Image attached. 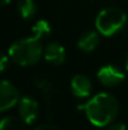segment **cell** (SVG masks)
<instances>
[{
    "mask_svg": "<svg viewBox=\"0 0 128 130\" xmlns=\"http://www.w3.org/2000/svg\"><path fill=\"white\" fill-rule=\"evenodd\" d=\"M84 111L92 125L104 128L111 125L118 116L119 102L112 93L99 92L84 105Z\"/></svg>",
    "mask_w": 128,
    "mask_h": 130,
    "instance_id": "obj_1",
    "label": "cell"
},
{
    "mask_svg": "<svg viewBox=\"0 0 128 130\" xmlns=\"http://www.w3.org/2000/svg\"><path fill=\"white\" fill-rule=\"evenodd\" d=\"M8 56L14 63L21 67H30L44 57V47L40 39L35 37L21 38L9 47Z\"/></svg>",
    "mask_w": 128,
    "mask_h": 130,
    "instance_id": "obj_2",
    "label": "cell"
},
{
    "mask_svg": "<svg viewBox=\"0 0 128 130\" xmlns=\"http://www.w3.org/2000/svg\"><path fill=\"white\" fill-rule=\"evenodd\" d=\"M95 29L103 37H113L127 24L126 13L116 6H109L98 13L95 17Z\"/></svg>",
    "mask_w": 128,
    "mask_h": 130,
    "instance_id": "obj_3",
    "label": "cell"
},
{
    "mask_svg": "<svg viewBox=\"0 0 128 130\" xmlns=\"http://www.w3.org/2000/svg\"><path fill=\"white\" fill-rule=\"evenodd\" d=\"M18 112H19V118L27 124V125H32L34 124L40 114V107L38 101L33 97V96H23L18 104Z\"/></svg>",
    "mask_w": 128,
    "mask_h": 130,
    "instance_id": "obj_4",
    "label": "cell"
},
{
    "mask_svg": "<svg viewBox=\"0 0 128 130\" xmlns=\"http://www.w3.org/2000/svg\"><path fill=\"white\" fill-rule=\"evenodd\" d=\"M21 96L19 88L8 80H3L0 85V111L5 112L19 104Z\"/></svg>",
    "mask_w": 128,
    "mask_h": 130,
    "instance_id": "obj_5",
    "label": "cell"
},
{
    "mask_svg": "<svg viewBox=\"0 0 128 130\" xmlns=\"http://www.w3.org/2000/svg\"><path fill=\"white\" fill-rule=\"evenodd\" d=\"M97 78L104 87H117L124 81L126 75L117 66L107 64L99 68V71L97 72Z\"/></svg>",
    "mask_w": 128,
    "mask_h": 130,
    "instance_id": "obj_6",
    "label": "cell"
},
{
    "mask_svg": "<svg viewBox=\"0 0 128 130\" xmlns=\"http://www.w3.org/2000/svg\"><path fill=\"white\" fill-rule=\"evenodd\" d=\"M44 58L52 66H60L67 58V51L60 43L50 42L44 47Z\"/></svg>",
    "mask_w": 128,
    "mask_h": 130,
    "instance_id": "obj_7",
    "label": "cell"
},
{
    "mask_svg": "<svg viewBox=\"0 0 128 130\" xmlns=\"http://www.w3.org/2000/svg\"><path fill=\"white\" fill-rule=\"evenodd\" d=\"M92 81L88 76L78 73L70 80V91L78 99H85L92 93Z\"/></svg>",
    "mask_w": 128,
    "mask_h": 130,
    "instance_id": "obj_8",
    "label": "cell"
},
{
    "mask_svg": "<svg viewBox=\"0 0 128 130\" xmlns=\"http://www.w3.org/2000/svg\"><path fill=\"white\" fill-rule=\"evenodd\" d=\"M99 32L95 30H88L84 32L79 39H78V48L83 52H93L97 49V47L99 45L100 42V37H99Z\"/></svg>",
    "mask_w": 128,
    "mask_h": 130,
    "instance_id": "obj_9",
    "label": "cell"
},
{
    "mask_svg": "<svg viewBox=\"0 0 128 130\" xmlns=\"http://www.w3.org/2000/svg\"><path fill=\"white\" fill-rule=\"evenodd\" d=\"M18 11L20 17L25 20L34 18L37 14V4L34 0H19L18 1Z\"/></svg>",
    "mask_w": 128,
    "mask_h": 130,
    "instance_id": "obj_10",
    "label": "cell"
},
{
    "mask_svg": "<svg viewBox=\"0 0 128 130\" xmlns=\"http://www.w3.org/2000/svg\"><path fill=\"white\" fill-rule=\"evenodd\" d=\"M0 130H27V124L15 116H5L0 123Z\"/></svg>",
    "mask_w": 128,
    "mask_h": 130,
    "instance_id": "obj_11",
    "label": "cell"
},
{
    "mask_svg": "<svg viewBox=\"0 0 128 130\" xmlns=\"http://www.w3.org/2000/svg\"><path fill=\"white\" fill-rule=\"evenodd\" d=\"M50 24L46 22V20H38L34 25H33V37L38 38V39H42L44 37H46L49 33H50Z\"/></svg>",
    "mask_w": 128,
    "mask_h": 130,
    "instance_id": "obj_12",
    "label": "cell"
},
{
    "mask_svg": "<svg viewBox=\"0 0 128 130\" xmlns=\"http://www.w3.org/2000/svg\"><path fill=\"white\" fill-rule=\"evenodd\" d=\"M33 130H60L58 126L53 125V124H40L35 128H33Z\"/></svg>",
    "mask_w": 128,
    "mask_h": 130,
    "instance_id": "obj_13",
    "label": "cell"
},
{
    "mask_svg": "<svg viewBox=\"0 0 128 130\" xmlns=\"http://www.w3.org/2000/svg\"><path fill=\"white\" fill-rule=\"evenodd\" d=\"M107 130H127V126L124 124H121V123H117V124H112L109 125V128Z\"/></svg>",
    "mask_w": 128,
    "mask_h": 130,
    "instance_id": "obj_14",
    "label": "cell"
},
{
    "mask_svg": "<svg viewBox=\"0 0 128 130\" xmlns=\"http://www.w3.org/2000/svg\"><path fill=\"white\" fill-rule=\"evenodd\" d=\"M9 59H10L9 56H3V58H1V64H0L1 72H5V70H6V67H8V61H9Z\"/></svg>",
    "mask_w": 128,
    "mask_h": 130,
    "instance_id": "obj_15",
    "label": "cell"
},
{
    "mask_svg": "<svg viewBox=\"0 0 128 130\" xmlns=\"http://www.w3.org/2000/svg\"><path fill=\"white\" fill-rule=\"evenodd\" d=\"M11 0H1V3H3V5H6V4H9Z\"/></svg>",
    "mask_w": 128,
    "mask_h": 130,
    "instance_id": "obj_16",
    "label": "cell"
},
{
    "mask_svg": "<svg viewBox=\"0 0 128 130\" xmlns=\"http://www.w3.org/2000/svg\"><path fill=\"white\" fill-rule=\"evenodd\" d=\"M126 71H127V73H128V57H127V62H126Z\"/></svg>",
    "mask_w": 128,
    "mask_h": 130,
    "instance_id": "obj_17",
    "label": "cell"
}]
</instances>
